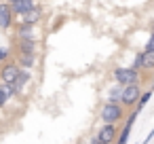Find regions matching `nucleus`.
Masks as SVG:
<instances>
[{
	"instance_id": "obj_16",
	"label": "nucleus",
	"mask_w": 154,
	"mask_h": 144,
	"mask_svg": "<svg viewBox=\"0 0 154 144\" xmlns=\"http://www.w3.org/2000/svg\"><path fill=\"white\" fill-rule=\"evenodd\" d=\"M11 57V49H7V47H0V64L2 62H7Z\"/></svg>"
},
{
	"instance_id": "obj_21",
	"label": "nucleus",
	"mask_w": 154,
	"mask_h": 144,
	"mask_svg": "<svg viewBox=\"0 0 154 144\" xmlns=\"http://www.w3.org/2000/svg\"><path fill=\"white\" fill-rule=\"evenodd\" d=\"M7 2H9V5H13V2H15V0H7Z\"/></svg>"
},
{
	"instance_id": "obj_5",
	"label": "nucleus",
	"mask_w": 154,
	"mask_h": 144,
	"mask_svg": "<svg viewBox=\"0 0 154 144\" xmlns=\"http://www.w3.org/2000/svg\"><path fill=\"white\" fill-rule=\"evenodd\" d=\"M15 24V13L9 2H0V30H11Z\"/></svg>"
},
{
	"instance_id": "obj_19",
	"label": "nucleus",
	"mask_w": 154,
	"mask_h": 144,
	"mask_svg": "<svg viewBox=\"0 0 154 144\" xmlns=\"http://www.w3.org/2000/svg\"><path fill=\"white\" fill-rule=\"evenodd\" d=\"M152 138H154V129H150V133H148V138H146V140H143V142H141V144H148V142H150V140H152Z\"/></svg>"
},
{
	"instance_id": "obj_20",
	"label": "nucleus",
	"mask_w": 154,
	"mask_h": 144,
	"mask_svg": "<svg viewBox=\"0 0 154 144\" xmlns=\"http://www.w3.org/2000/svg\"><path fill=\"white\" fill-rule=\"evenodd\" d=\"M91 144H108V142H101V140H97V136L91 140Z\"/></svg>"
},
{
	"instance_id": "obj_3",
	"label": "nucleus",
	"mask_w": 154,
	"mask_h": 144,
	"mask_svg": "<svg viewBox=\"0 0 154 144\" xmlns=\"http://www.w3.org/2000/svg\"><path fill=\"white\" fill-rule=\"evenodd\" d=\"M139 95H141V87H139V83L122 85V95H120V104H122L125 108H131V106H135V104H137Z\"/></svg>"
},
{
	"instance_id": "obj_9",
	"label": "nucleus",
	"mask_w": 154,
	"mask_h": 144,
	"mask_svg": "<svg viewBox=\"0 0 154 144\" xmlns=\"http://www.w3.org/2000/svg\"><path fill=\"white\" fill-rule=\"evenodd\" d=\"M36 40H30V38H17V51L19 53H28V55H36Z\"/></svg>"
},
{
	"instance_id": "obj_11",
	"label": "nucleus",
	"mask_w": 154,
	"mask_h": 144,
	"mask_svg": "<svg viewBox=\"0 0 154 144\" xmlns=\"http://www.w3.org/2000/svg\"><path fill=\"white\" fill-rule=\"evenodd\" d=\"M30 78H32V74H30V70H26V68H21V72H19V74H17V78L13 81V87H15V91L19 93V91H21V89H23V87L28 85V81H30Z\"/></svg>"
},
{
	"instance_id": "obj_12",
	"label": "nucleus",
	"mask_w": 154,
	"mask_h": 144,
	"mask_svg": "<svg viewBox=\"0 0 154 144\" xmlns=\"http://www.w3.org/2000/svg\"><path fill=\"white\" fill-rule=\"evenodd\" d=\"M17 38H30V40H36V34H34V26H28V24H19V26H17Z\"/></svg>"
},
{
	"instance_id": "obj_17",
	"label": "nucleus",
	"mask_w": 154,
	"mask_h": 144,
	"mask_svg": "<svg viewBox=\"0 0 154 144\" xmlns=\"http://www.w3.org/2000/svg\"><path fill=\"white\" fill-rule=\"evenodd\" d=\"M7 102H9V95L5 93V87H2V83H0V108H2Z\"/></svg>"
},
{
	"instance_id": "obj_2",
	"label": "nucleus",
	"mask_w": 154,
	"mask_h": 144,
	"mask_svg": "<svg viewBox=\"0 0 154 144\" xmlns=\"http://www.w3.org/2000/svg\"><path fill=\"white\" fill-rule=\"evenodd\" d=\"M114 81L118 85H131V83H139L141 74H139V68H114L112 72Z\"/></svg>"
},
{
	"instance_id": "obj_7",
	"label": "nucleus",
	"mask_w": 154,
	"mask_h": 144,
	"mask_svg": "<svg viewBox=\"0 0 154 144\" xmlns=\"http://www.w3.org/2000/svg\"><path fill=\"white\" fill-rule=\"evenodd\" d=\"M40 19H42V9H40L38 5H34L28 13L19 15V24H28V26H36Z\"/></svg>"
},
{
	"instance_id": "obj_1",
	"label": "nucleus",
	"mask_w": 154,
	"mask_h": 144,
	"mask_svg": "<svg viewBox=\"0 0 154 144\" xmlns=\"http://www.w3.org/2000/svg\"><path fill=\"white\" fill-rule=\"evenodd\" d=\"M122 114H125V106L120 102H112V100H108L99 110V119L103 123H118L122 119Z\"/></svg>"
},
{
	"instance_id": "obj_18",
	"label": "nucleus",
	"mask_w": 154,
	"mask_h": 144,
	"mask_svg": "<svg viewBox=\"0 0 154 144\" xmlns=\"http://www.w3.org/2000/svg\"><path fill=\"white\" fill-rule=\"evenodd\" d=\"M143 51H154V32L150 34V38H148V43H146V49Z\"/></svg>"
},
{
	"instance_id": "obj_4",
	"label": "nucleus",
	"mask_w": 154,
	"mask_h": 144,
	"mask_svg": "<svg viewBox=\"0 0 154 144\" xmlns=\"http://www.w3.org/2000/svg\"><path fill=\"white\" fill-rule=\"evenodd\" d=\"M19 72H21V66L17 62H11V59L2 62L0 64V83H11L13 85V81L17 78Z\"/></svg>"
},
{
	"instance_id": "obj_14",
	"label": "nucleus",
	"mask_w": 154,
	"mask_h": 144,
	"mask_svg": "<svg viewBox=\"0 0 154 144\" xmlns=\"http://www.w3.org/2000/svg\"><path fill=\"white\" fill-rule=\"evenodd\" d=\"M150 98H152V89H148L146 93H141V95H139V100H137L135 108H137V110H141V108H143V106H146V104L150 102Z\"/></svg>"
},
{
	"instance_id": "obj_8",
	"label": "nucleus",
	"mask_w": 154,
	"mask_h": 144,
	"mask_svg": "<svg viewBox=\"0 0 154 144\" xmlns=\"http://www.w3.org/2000/svg\"><path fill=\"white\" fill-rule=\"evenodd\" d=\"M133 68H141V70H150L154 68V51H143L135 57V66Z\"/></svg>"
},
{
	"instance_id": "obj_15",
	"label": "nucleus",
	"mask_w": 154,
	"mask_h": 144,
	"mask_svg": "<svg viewBox=\"0 0 154 144\" xmlns=\"http://www.w3.org/2000/svg\"><path fill=\"white\" fill-rule=\"evenodd\" d=\"M120 95H122V85H118L116 89H112L110 100H112V102H120Z\"/></svg>"
},
{
	"instance_id": "obj_6",
	"label": "nucleus",
	"mask_w": 154,
	"mask_h": 144,
	"mask_svg": "<svg viewBox=\"0 0 154 144\" xmlns=\"http://www.w3.org/2000/svg\"><path fill=\"white\" fill-rule=\"evenodd\" d=\"M116 138H118V127H116V123H103V125L99 127V131H97V140H101V142L112 144V142H116Z\"/></svg>"
},
{
	"instance_id": "obj_13",
	"label": "nucleus",
	"mask_w": 154,
	"mask_h": 144,
	"mask_svg": "<svg viewBox=\"0 0 154 144\" xmlns=\"http://www.w3.org/2000/svg\"><path fill=\"white\" fill-rule=\"evenodd\" d=\"M17 64H19L21 68L30 70V68H34V64H36V55H28V53H17Z\"/></svg>"
},
{
	"instance_id": "obj_22",
	"label": "nucleus",
	"mask_w": 154,
	"mask_h": 144,
	"mask_svg": "<svg viewBox=\"0 0 154 144\" xmlns=\"http://www.w3.org/2000/svg\"><path fill=\"white\" fill-rule=\"evenodd\" d=\"M152 32H154V28H152Z\"/></svg>"
},
{
	"instance_id": "obj_10",
	"label": "nucleus",
	"mask_w": 154,
	"mask_h": 144,
	"mask_svg": "<svg viewBox=\"0 0 154 144\" xmlns=\"http://www.w3.org/2000/svg\"><path fill=\"white\" fill-rule=\"evenodd\" d=\"M36 2L34 0H15V2L11 5V9H13V13H15V17H19V15H23V13H28L32 7H34Z\"/></svg>"
}]
</instances>
